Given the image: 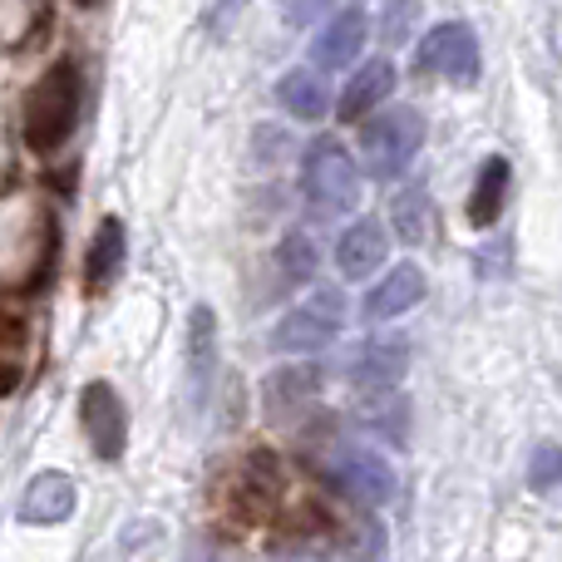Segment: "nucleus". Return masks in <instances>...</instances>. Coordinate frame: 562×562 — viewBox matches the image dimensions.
<instances>
[{
  "mask_svg": "<svg viewBox=\"0 0 562 562\" xmlns=\"http://www.w3.org/2000/svg\"><path fill=\"white\" fill-rule=\"evenodd\" d=\"M217 380V316L213 306L188 311V340H183V395L188 409H203Z\"/></svg>",
  "mask_w": 562,
  "mask_h": 562,
  "instance_id": "9",
  "label": "nucleus"
},
{
  "mask_svg": "<svg viewBox=\"0 0 562 562\" xmlns=\"http://www.w3.org/2000/svg\"><path fill=\"white\" fill-rule=\"evenodd\" d=\"M277 104L286 109L291 119H301V124H316V119L330 114V89L326 79H321V69H291V75L277 79Z\"/></svg>",
  "mask_w": 562,
  "mask_h": 562,
  "instance_id": "17",
  "label": "nucleus"
},
{
  "mask_svg": "<svg viewBox=\"0 0 562 562\" xmlns=\"http://www.w3.org/2000/svg\"><path fill=\"white\" fill-rule=\"evenodd\" d=\"M415 75H439L454 79V85H474L479 79V35L459 20H445V25L425 30L415 55Z\"/></svg>",
  "mask_w": 562,
  "mask_h": 562,
  "instance_id": "8",
  "label": "nucleus"
},
{
  "mask_svg": "<svg viewBox=\"0 0 562 562\" xmlns=\"http://www.w3.org/2000/svg\"><path fill=\"white\" fill-rule=\"evenodd\" d=\"M75 5L79 10H94V5H104V0H75Z\"/></svg>",
  "mask_w": 562,
  "mask_h": 562,
  "instance_id": "28",
  "label": "nucleus"
},
{
  "mask_svg": "<svg viewBox=\"0 0 562 562\" xmlns=\"http://www.w3.org/2000/svg\"><path fill=\"white\" fill-rule=\"evenodd\" d=\"M419 296H425V272L419 267H395V272H385L375 291L366 296V306H360V316L366 321H390V316H405L409 306H419Z\"/></svg>",
  "mask_w": 562,
  "mask_h": 562,
  "instance_id": "18",
  "label": "nucleus"
},
{
  "mask_svg": "<svg viewBox=\"0 0 562 562\" xmlns=\"http://www.w3.org/2000/svg\"><path fill=\"white\" fill-rule=\"evenodd\" d=\"M419 144H425V114L409 104L385 109V114L366 119V128H360V154H366L370 178H380V183L405 173L415 164Z\"/></svg>",
  "mask_w": 562,
  "mask_h": 562,
  "instance_id": "3",
  "label": "nucleus"
},
{
  "mask_svg": "<svg viewBox=\"0 0 562 562\" xmlns=\"http://www.w3.org/2000/svg\"><path fill=\"white\" fill-rule=\"evenodd\" d=\"M277 504H281V464L267 454V449H252V454L227 474L223 508H227L233 524L257 528V524H267V518L277 514Z\"/></svg>",
  "mask_w": 562,
  "mask_h": 562,
  "instance_id": "5",
  "label": "nucleus"
},
{
  "mask_svg": "<svg viewBox=\"0 0 562 562\" xmlns=\"http://www.w3.org/2000/svg\"><path fill=\"white\" fill-rule=\"evenodd\" d=\"M321 474H326V484L336 488V494H346L350 504H360V508H380L395 498V469H390V459L375 454V449H336Z\"/></svg>",
  "mask_w": 562,
  "mask_h": 562,
  "instance_id": "6",
  "label": "nucleus"
},
{
  "mask_svg": "<svg viewBox=\"0 0 562 562\" xmlns=\"http://www.w3.org/2000/svg\"><path fill=\"white\" fill-rule=\"evenodd\" d=\"M124 257H128L124 223L114 213L99 217L94 237H89V252H85V296H104L119 281V272H124Z\"/></svg>",
  "mask_w": 562,
  "mask_h": 562,
  "instance_id": "13",
  "label": "nucleus"
},
{
  "mask_svg": "<svg viewBox=\"0 0 562 562\" xmlns=\"http://www.w3.org/2000/svg\"><path fill=\"white\" fill-rule=\"evenodd\" d=\"M340 326H346V296L336 286H316L277 321L272 346L281 356H306V350L330 346L340 336Z\"/></svg>",
  "mask_w": 562,
  "mask_h": 562,
  "instance_id": "4",
  "label": "nucleus"
},
{
  "mask_svg": "<svg viewBox=\"0 0 562 562\" xmlns=\"http://www.w3.org/2000/svg\"><path fill=\"white\" fill-rule=\"evenodd\" d=\"M55 272H59V223L49 217L45 223V243H40V262H35V277H30V296H40V291L55 281Z\"/></svg>",
  "mask_w": 562,
  "mask_h": 562,
  "instance_id": "23",
  "label": "nucleus"
},
{
  "mask_svg": "<svg viewBox=\"0 0 562 562\" xmlns=\"http://www.w3.org/2000/svg\"><path fill=\"white\" fill-rule=\"evenodd\" d=\"M380 262H385V227L375 217H360L336 237V267L346 281H366L370 272H380Z\"/></svg>",
  "mask_w": 562,
  "mask_h": 562,
  "instance_id": "15",
  "label": "nucleus"
},
{
  "mask_svg": "<svg viewBox=\"0 0 562 562\" xmlns=\"http://www.w3.org/2000/svg\"><path fill=\"white\" fill-rule=\"evenodd\" d=\"M15 385H20V366H10V360H0V400H5Z\"/></svg>",
  "mask_w": 562,
  "mask_h": 562,
  "instance_id": "27",
  "label": "nucleus"
},
{
  "mask_svg": "<svg viewBox=\"0 0 562 562\" xmlns=\"http://www.w3.org/2000/svg\"><path fill=\"white\" fill-rule=\"evenodd\" d=\"M390 223H395L400 243L419 247L429 237V227H435V203H429L425 188H405V193H395V203H390Z\"/></svg>",
  "mask_w": 562,
  "mask_h": 562,
  "instance_id": "20",
  "label": "nucleus"
},
{
  "mask_svg": "<svg viewBox=\"0 0 562 562\" xmlns=\"http://www.w3.org/2000/svg\"><path fill=\"white\" fill-rule=\"evenodd\" d=\"M301 203L316 223H336V217L356 213L360 168L340 138H311L306 158H301Z\"/></svg>",
  "mask_w": 562,
  "mask_h": 562,
  "instance_id": "2",
  "label": "nucleus"
},
{
  "mask_svg": "<svg viewBox=\"0 0 562 562\" xmlns=\"http://www.w3.org/2000/svg\"><path fill=\"white\" fill-rule=\"evenodd\" d=\"M272 267H277V286H286V291L306 286L316 277V243L306 233H286L272 252Z\"/></svg>",
  "mask_w": 562,
  "mask_h": 562,
  "instance_id": "21",
  "label": "nucleus"
},
{
  "mask_svg": "<svg viewBox=\"0 0 562 562\" xmlns=\"http://www.w3.org/2000/svg\"><path fill=\"white\" fill-rule=\"evenodd\" d=\"M409 370V340L405 336H370L346 356V380L356 390H395Z\"/></svg>",
  "mask_w": 562,
  "mask_h": 562,
  "instance_id": "10",
  "label": "nucleus"
},
{
  "mask_svg": "<svg viewBox=\"0 0 562 562\" xmlns=\"http://www.w3.org/2000/svg\"><path fill=\"white\" fill-rule=\"evenodd\" d=\"M409 15H415V0H395V5L385 10V20H380V40L400 45V40L409 35Z\"/></svg>",
  "mask_w": 562,
  "mask_h": 562,
  "instance_id": "25",
  "label": "nucleus"
},
{
  "mask_svg": "<svg viewBox=\"0 0 562 562\" xmlns=\"http://www.w3.org/2000/svg\"><path fill=\"white\" fill-rule=\"evenodd\" d=\"M562 484V445H538L533 464H528V488L533 494H548V488Z\"/></svg>",
  "mask_w": 562,
  "mask_h": 562,
  "instance_id": "22",
  "label": "nucleus"
},
{
  "mask_svg": "<svg viewBox=\"0 0 562 562\" xmlns=\"http://www.w3.org/2000/svg\"><path fill=\"white\" fill-rule=\"evenodd\" d=\"M366 35H370V20L360 5H346L336 10V15L326 20V30L316 35V45H311V59H316V69H346L360 59V49H366Z\"/></svg>",
  "mask_w": 562,
  "mask_h": 562,
  "instance_id": "12",
  "label": "nucleus"
},
{
  "mask_svg": "<svg viewBox=\"0 0 562 562\" xmlns=\"http://www.w3.org/2000/svg\"><path fill=\"white\" fill-rule=\"evenodd\" d=\"M504 198H508V158H484L479 168V183L469 193V223L474 227H488L494 217H504Z\"/></svg>",
  "mask_w": 562,
  "mask_h": 562,
  "instance_id": "19",
  "label": "nucleus"
},
{
  "mask_svg": "<svg viewBox=\"0 0 562 562\" xmlns=\"http://www.w3.org/2000/svg\"><path fill=\"white\" fill-rule=\"evenodd\" d=\"M277 5H281V20H286V25L306 30V25H316L321 15H330L336 0H277Z\"/></svg>",
  "mask_w": 562,
  "mask_h": 562,
  "instance_id": "24",
  "label": "nucleus"
},
{
  "mask_svg": "<svg viewBox=\"0 0 562 562\" xmlns=\"http://www.w3.org/2000/svg\"><path fill=\"white\" fill-rule=\"evenodd\" d=\"M390 89H395V65H390V59H366V65H360L356 75H350V85L340 89L336 114L346 119V124H360V119H366L370 109L385 104Z\"/></svg>",
  "mask_w": 562,
  "mask_h": 562,
  "instance_id": "16",
  "label": "nucleus"
},
{
  "mask_svg": "<svg viewBox=\"0 0 562 562\" xmlns=\"http://www.w3.org/2000/svg\"><path fill=\"white\" fill-rule=\"evenodd\" d=\"M252 148H257V158H281V154H286V134L272 128V124H262L252 134Z\"/></svg>",
  "mask_w": 562,
  "mask_h": 562,
  "instance_id": "26",
  "label": "nucleus"
},
{
  "mask_svg": "<svg viewBox=\"0 0 562 562\" xmlns=\"http://www.w3.org/2000/svg\"><path fill=\"white\" fill-rule=\"evenodd\" d=\"M79 425H85V439H89V449H94V459H104V464H119V459H124L128 409L109 380H89V385L79 390Z\"/></svg>",
  "mask_w": 562,
  "mask_h": 562,
  "instance_id": "7",
  "label": "nucleus"
},
{
  "mask_svg": "<svg viewBox=\"0 0 562 562\" xmlns=\"http://www.w3.org/2000/svg\"><path fill=\"white\" fill-rule=\"evenodd\" d=\"M321 395V370L316 366H281L262 380V409L267 419H296L311 400Z\"/></svg>",
  "mask_w": 562,
  "mask_h": 562,
  "instance_id": "14",
  "label": "nucleus"
},
{
  "mask_svg": "<svg viewBox=\"0 0 562 562\" xmlns=\"http://www.w3.org/2000/svg\"><path fill=\"white\" fill-rule=\"evenodd\" d=\"M79 114H85V69L79 59H55L25 94V114H20L25 144L35 154H59L75 138Z\"/></svg>",
  "mask_w": 562,
  "mask_h": 562,
  "instance_id": "1",
  "label": "nucleus"
},
{
  "mask_svg": "<svg viewBox=\"0 0 562 562\" xmlns=\"http://www.w3.org/2000/svg\"><path fill=\"white\" fill-rule=\"evenodd\" d=\"M75 504H79V488L65 469H45L25 484L20 494V508L15 518L20 524H35V528H55V524H69L75 518Z\"/></svg>",
  "mask_w": 562,
  "mask_h": 562,
  "instance_id": "11",
  "label": "nucleus"
}]
</instances>
